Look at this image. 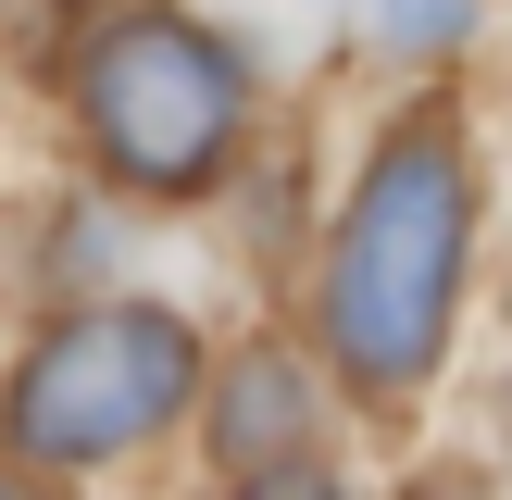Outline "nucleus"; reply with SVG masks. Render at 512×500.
<instances>
[{
  "label": "nucleus",
  "instance_id": "5",
  "mask_svg": "<svg viewBox=\"0 0 512 500\" xmlns=\"http://www.w3.org/2000/svg\"><path fill=\"white\" fill-rule=\"evenodd\" d=\"M363 25H375L388 50H413V63H438V50L475 38V0H363Z\"/></svg>",
  "mask_w": 512,
  "mask_h": 500
},
{
  "label": "nucleus",
  "instance_id": "2",
  "mask_svg": "<svg viewBox=\"0 0 512 500\" xmlns=\"http://www.w3.org/2000/svg\"><path fill=\"white\" fill-rule=\"evenodd\" d=\"M75 125L125 200H200L250 125V63L188 13H125L75 50Z\"/></svg>",
  "mask_w": 512,
  "mask_h": 500
},
{
  "label": "nucleus",
  "instance_id": "4",
  "mask_svg": "<svg viewBox=\"0 0 512 500\" xmlns=\"http://www.w3.org/2000/svg\"><path fill=\"white\" fill-rule=\"evenodd\" d=\"M213 463L263 475V488H313L325 475V413H313V388H300L288 350H250V363L213 388Z\"/></svg>",
  "mask_w": 512,
  "mask_h": 500
},
{
  "label": "nucleus",
  "instance_id": "3",
  "mask_svg": "<svg viewBox=\"0 0 512 500\" xmlns=\"http://www.w3.org/2000/svg\"><path fill=\"white\" fill-rule=\"evenodd\" d=\"M188 400H200L188 313H163V300H100V313H63L13 363V388H0V438H13V463L88 475V463L150 450Z\"/></svg>",
  "mask_w": 512,
  "mask_h": 500
},
{
  "label": "nucleus",
  "instance_id": "1",
  "mask_svg": "<svg viewBox=\"0 0 512 500\" xmlns=\"http://www.w3.org/2000/svg\"><path fill=\"white\" fill-rule=\"evenodd\" d=\"M463 263H475V138L438 113L388 125L350 188L338 238H325V363L363 400H413L450 350V313H463Z\"/></svg>",
  "mask_w": 512,
  "mask_h": 500
}]
</instances>
